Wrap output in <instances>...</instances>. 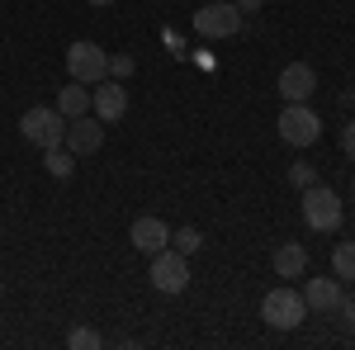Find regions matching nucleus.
Returning a JSON list of instances; mask_svg holds the SVG:
<instances>
[{
	"label": "nucleus",
	"instance_id": "nucleus-1",
	"mask_svg": "<svg viewBox=\"0 0 355 350\" xmlns=\"http://www.w3.org/2000/svg\"><path fill=\"white\" fill-rule=\"evenodd\" d=\"M19 133H24V142H33L38 152H53V147H62V137H67V119L57 114V105H38V109H24V119H19Z\"/></svg>",
	"mask_w": 355,
	"mask_h": 350
},
{
	"label": "nucleus",
	"instance_id": "nucleus-2",
	"mask_svg": "<svg viewBox=\"0 0 355 350\" xmlns=\"http://www.w3.org/2000/svg\"><path fill=\"white\" fill-rule=\"evenodd\" d=\"M303 313H308V303H303V294L289 289V284H279V289H270V294L261 298V317H266V326H275V331H294V326L303 322Z\"/></svg>",
	"mask_w": 355,
	"mask_h": 350
},
{
	"label": "nucleus",
	"instance_id": "nucleus-3",
	"mask_svg": "<svg viewBox=\"0 0 355 350\" xmlns=\"http://www.w3.org/2000/svg\"><path fill=\"white\" fill-rule=\"evenodd\" d=\"M67 71H71V81H81V85H100L110 76V53L100 43L81 38V43L67 48Z\"/></svg>",
	"mask_w": 355,
	"mask_h": 350
},
{
	"label": "nucleus",
	"instance_id": "nucleus-4",
	"mask_svg": "<svg viewBox=\"0 0 355 350\" xmlns=\"http://www.w3.org/2000/svg\"><path fill=\"white\" fill-rule=\"evenodd\" d=\"M303 222L313 232H336L341 227V199L327 185H308L303 189Z\"/></svg>",
	"mask_w": 355,
	"mask_h": 350
},
{
	"label": "nucleus",
	"instance_id": "nucleus-5",
	"mask_svg": "<svg viewBox=\"0 0 355 350\" xmlns=\"http://www.w3.org/2000/svg\"><path fill=\"white\" fill-rule=\"evenodd\" d=\"M194 33H199V38H232V33H242V10H237L232 0L199 5V10H194Z\"/></svg>",
	"mask_w": 355,
	"mask_h": 350
},
{
	"label": "nucleus",
	"instance_id": "nucleus-6",
	"mask_svg": "<svg viewBox=\"0 0 355 350\" xmlns=\"http://www.w3.org/2000/svg\"><path fill=\"white\" fill-rule=\"evenodd\" d=\"M275 128H279V137H284L289 147H313V142L322 137V119H318L308 105H284Z\"/></svg>",
	"mask_w": 355,
	"mask_h": 350
},
{
	"label": "nucleus",
	"instance_id": "nucleus-7",
	"mask_svg": "<svg viewBox=\"0 0 355 350\" xmlns=\"http://www.w3.org/2000/svg\"><path fill=\"white\" fill-rule=\"evenodd\" d=\"M190 284V256H180L175 246H162L152 256V289L157 294H180Z\"/></svg>",
	"mask_w": 355,
	"mask_h": 350
},
{
	"label": "nucleus",
	"instance_id": "nucleus-8",
	"mask_svg": "<svg viewBox=\"0 0 355 350\" xmlns=\"http://www.w3.org/2000/svg\"><path fill=\"white\" fill-rule=\"evenodd\" d=\"M62 147H67L71 157H90V152H100V147H105V119H95V114L67 119V137H62Z\"/></svg>",
	"mask_w": 355,
	"mask_h": 350
},
{
	"label": "nucleus",
	"instance_id": "nucleus-9",
	"mask_svg": "<svg viewBox=\"0 0 355 350\" xmlns=\"http://www.w3.org/2000/svg\"><path fill=\"white\" fill-rule=\"evenodd\" d=\"M90 114L105 119V123H119V119L128 114V90L114 81V76H105V81L90 90Z\"/></svg>",
	"mask_w": 355,
	"mask_h": 350
},
{
	"label": "nucleus",
	"instance_id": "nucleus-10",
	"mask_svg": "<svg viewBox=\"0 0 355 350\" xmlns=\"http://www.w3.org/2000/svg\"><path fill=\"white\" fill-rule=\"evenodd\" d=\"M313 90H318V71H313L308 62H289V67L279 71V95H284V105H308Z\"/></svg>",
	"mask_w": 355,
	"mask_h": 350
},
{
	"label": "nucleus",
	"instance_id": "nucleus-11",
	"mask_svg": "<svg viewBox=\"0 0 355 350\" xmlns=\"http://www.w3.org/2000/svg\"><path fill=\"white\" fill-rule=\"evenodd\" d=\"M128 242H133L142 256H157L162 246H171V227H166L157 213H147V218H137L133 227H128Z\"/></svg>",
	"mask_w": 355,
	"mask_h": 350
},
{
	"label": "nucleus",
	"instance_id": "nucleus-12",
	"mask_svg": "<svg viewBox=\"0 0 355 350\" xmlns=\"http://www.w3.org/2000/svg\"><path fill=\"white\" fill-rule=\"evenodd\" d=\"M303 303L308 313H336L341 308V279H303Z\"/></svg>",
	"mask_w": 355,
	"mask_h": 350
},
{
	"label": "nucleus",
	"instance_id": "nucleus-13",
	"mask_svg": "<svg viewBox=\"0 0 355 350\" xmlns=\"http://www.w3.org/2000/svg\"><path fill=\"white\" fill-rule=\"evenodd\" d=\"M270 265H275L279 279H299L303 270H308V246H303V242H284L279 251H275Z\"/></svg>",
	"mask_w": 355,
	"mask_h": 350
},
{
	"label": "nucleus",
	"instance_id": "nucleus-14",
	"mask_svg": "<svg viewBox=\"0 0 355 350\" xmlns=\"http://www.w3.org/2000/svg\"><path fill=\"white\" fill-rule=\"evenodd\" d=\"M57 114H62V119H81V114H90V85H81V81L62 85V90H57Z\"/></svg>",
	"mask_w": 355,
	"mask_h": 350
},
{
	"label": "nucleus",
	"instance_id": "nucleus-15",
	"mask_svg": "<svg viewBox=\"0 0 355 350\" xmlns=\"http://www.w3.org/2000/svg\"><path fill=\"white\" fill-rule=\"evenodd\" d=\"M331 274H336L341 284L355 279V242H341L336 251H331Z\"/></svg>",
	"mask_w": 355,
	"mask_h": 350
},
{
	"label": "nucleus",
	"instance_id": "nucleus-16",
	"mask_svg": "<svg viewBox=\"0 0 355 350\" xmlns=\"http://www.w3.org/2000/svg\"><path fill=\"white\" fill-rule=\"evenodd\" d=\"M43 166H48V175H57V180H67V175L76 170V157H71L67 147H53V152H43Z\"/></svg>",
	"mask_w": 355,
	"mask_h": 350
},
{
	"label": "nucleus",
	"instance_id": "nucleus-17",
	"mask_svg": "<svg viewBox=\"0 0 355 350\" xmlns=\"http://www.w3.org/2000/svg\"><path fill=\"white\" fill-rule=\"evenodd\" d=\"M67 346L71 350H95V346H105V336H100L95 326H71V331H67Z\"/></svg>",
	"mask_w": 355,
	"mask_h": 350
},
{
	"label": "nucleus",
	"instance_id": "nucleus-18",
	"mask_svg": "<svg viewBox=\"0 0 355 350\" xmlns=\"http://www.w3.org/2000/svg\"><path fill=\"white\" fill-rule=\"evenodd\" d=\"M171 246H175L180 256H194V251L204 246V237H199V227H180V232H171Z\"/></svg>",
	"mask_w": 355,
	"mask_h": 350
},
{
	"label": "nucleus",
	"instance_id": "nucleus-19",
	"mask_svg": "<svg viewBox=\"0 0 355 350\" xmlns=\"http://www.w3.org/2000/svg\"><path fill=\"white\" fill-rule=\"evenodd\" d=\"M289 185H294V189H308V185H318V170H313L308 161H294V166H289Z\"/></svg>",
	"mask_w": 355,
	"mask_h": 350
},
{
	"label": "nucleus",
	"instance_id": "nucleus-20",
	"mask_svg": "<svg viewBox=\"0 0 355 350\" xmlns=\"http://www.w3.org/2000/svg\"><path fill=\"white\" fill-rule=\"evenodd\" d=\"M133 71H137V62H133L128 53H114V57H110V76H114V81H128Z\"/></svg>",
	"mask_w": 355,
	"mask_h": 350
},
{
	"label": "nucleus",
	"instance_id": "nucleus-21",
	"mask_svg": "<svg viewBox=\"0 0 355 350\" xmlns=\"http://www.w3.org/2000/svg\"><path fill=\"white\" fill-rule=\"evenodd\" d=\"M341 152H346V157L355 161V119L346 123V128H341Z\"/></svg>",
	"mask_w": 355,
	"mask_h": 350
},
{
	"label": "nucleus",
	"instance_id": "nucleus-22",
	"mask_svg": "<svg viewBox=\"0 0 355 350\" xmlns=\"http://www.w3.org/2000/svg\"><path fill=\"white\" fill-rule=\"evenodd\" d=\"M341 317H346V331L355 336V298H341Z\"/></svg>",
	"mask_w": 355,
	"mask_h": 350
},
{
	"label": "nucleus",
	"instance_id": "nucleus-23",
	"mask_svg": "<svg viewBox=\"0 0 355 350\" xmlns=\"http://www.w3.org/2000/svg\"><path fill=\"white\" fill-rule=\"evenodd\" d=\"M232 5H237V10H242V15H251V10H261V5H266V0H232Z\"/></svg>",
	"mask_w": 355,
	"mask_h": 350
},
{
	"label": "nucleus",
	"instance_id": "nucleus-24",
	"mask_svg": "<svg viewBox=\"0 0 355 350\" xmlns=\"http://www.w3.org/2000/svg\"><path fill=\"white\" fill-rule=\"evenodd\" d=\"M90 5H114V0H90Z\"/></svg>",
	"mask_w": 355,
	"mask_h": 350
},
{
	"label": "nucleus",
	"instance_id": "nucleus-25",
	"mask_svg": "<svg viewBox=\"0 0 355 350\" xmlns=\"http://www.w3.org/2000/svg\"><path fill=\"white\" fill-rule=\"evenodd\" d=\"M0 294H5V284H0Z\"/></svg>",
	"mask_w": 355,
	"mask_h": 350
},
{
	"label": "nucleus",
	"instance_id": "nucleus-26",
	"mask_svg": "<svg viewBox=\"0 0 355 350\" xmlns=\"http://www.w3.org/2000/svg\"><path fill=\"white\" fill-rule=\"evenodd\" d=\"M351 189H355V180H351Z\"/></svg>",
	"mask_w": 355,
	"mask_h": 350
}]
</instances>
